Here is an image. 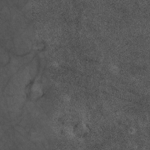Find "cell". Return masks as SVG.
<instances>
[{"instance_id":"obj_2","label":"cell","mask_w":150,"mask_h":150,"mask_svg":"<svg viewBox=\"0 0 150 150\" xmlns=\"http://www.w3.org/2000/svg\"><path fill=\"white\" fill-rule=\"evenodd\" d=\"M74 131L77 136L83 137L87 134L89 131V129L85 124L81 122L78 123L74 126Z\"/></svg>"},{"instance_id":"obj_1","label":"cell","mask_w":150,"mask_h":150,"mask_svg":"<svg viewBox=\"0 0 150 150\" xmlns=\"http://www.w3.org/2000/svg\"><path fill=\"white\" fill-rule=\"evenodd\" d=\"M26 94L32 100H37L43 96V88L41 84L33 80L28 84L26 88Z\"/></svg>"}]
</instances>
